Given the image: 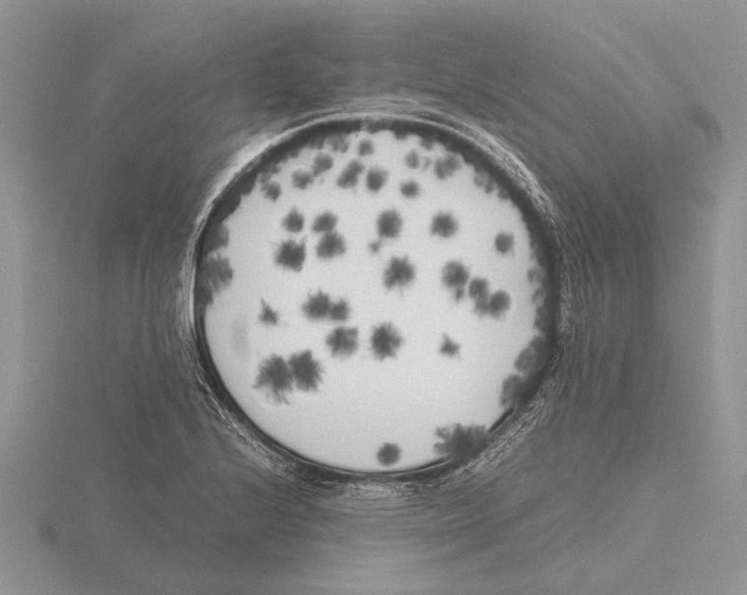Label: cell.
<instances>
[{
    "mask_svg": "<svg viewBox=\"0 0 747 595\" xmlns=\"http://www.w3.org/2000/svg\"><path fill=\"white\" fill-rule=\"evenodd\" d=\"M439 352L442 356L454 358V357L459 356V353H460V345L458 344L454 339H452L447 334H444L442 341H441L440 346H439Z\"/></svg>",
    "mask_w": 747,
    "mask_h": 595,
    "instance_id": "277c9868",
    "label": "cell"
},
{
    "mask_svg": "<svg viewBox=\"0 0 747 595\" xmlns=\"http://www.w3.org/2000/svg\"><path fill=\"white\" fill-rule=\"evenodd\" d=\"M439 442L437 443V450L444 454L459 455L464 454L466 451L472 449L478 441L481 439L480 431L473 427H465L461 425H454L452 427H444L437 430V434Z\"/></svg>",
    "mask_w": 747,
    "mask_h": 595,
    "instance_id": "6da1fadb",
    "label": "cell"
},
{
    "mask_svg": "<svg viewBox=\"0 0 747 595\" xmlns=\"http://www.w3.org/2000/svg\"><path fill=\"white\" fill-rule=\"evenodd\" d=\"M469 272L464 263L458 260H451L444 263L441 268V282L444 288L451 291L453 299L460 302L465 297V286L467 285Z\"/></svg>",
    "mask_w": 747,
    "mask_h": 595,
    "instance_id": "7a4b0ae2",
    "label": "cell"
},
{
    "mask_svg": "<svg viewBox=\"0 0 747 595\" xmlns=\"http://www.w3.org/2000/svg\"><path fill=\"white\" fill-rule=\"evenodd\" d=\"M468 294L472 298L476 305L484 304L488 298V284L484 279H474L468 286Z\"/></svg>",
    "mask_w": 747,
    "mask_h": 595,
    "instance_id": "3957f363",
    "label": "cell"
}]
</instances>
